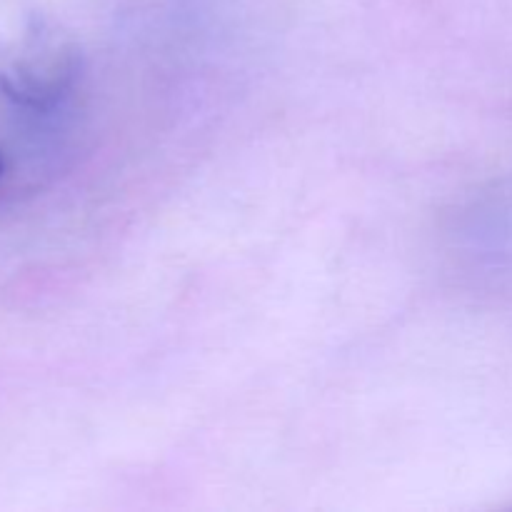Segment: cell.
<instances>
[{
    "mask_svg": "<svg viewBox=\"0 0 512 512\" xmlns=\"http://www.w3.org/2000/svg\"><path fill=\"white\" fill-rule=\"evenodd\" d=\"M0 173H3V163H0Z\"/></svg>",
    "mask_w": 512,
    "mask_h": 512,
    "instance_id": "cell-1",
    "label": "cell"
}]
</instances>
